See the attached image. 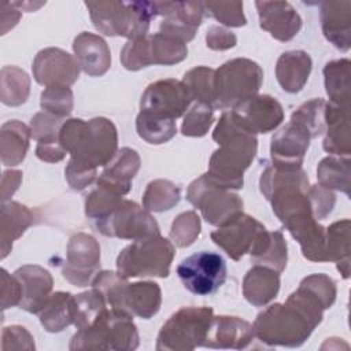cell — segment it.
I'll list each match as a JSON object with an SVG mask.
<instances>
[{"mask_svg":"<svg viewBox=\"0 0 351 351\" xmlns=\"http://www.w3.org/2000/svg\"><path fill=\"white\" fill-rule=\"evenodd\" d=\"M325 107L326 101L324 99H313L303 103L291 115V122L302 126L311 138L321 136L326 130L325 122Z\"/></svg>","mask_w":351,"mask_h":351,"instance_id":"cell-44","label":"cell"},{"mask_svg":"<svg viewBox=\"0 0 351 351\" xmlns=\"http://www.w3.org/2000/svg\"><path fill=\"white\" fill-rule=\"evenodd\" d=\"M71 302L73 295L69 292H55L48 298L47 303L38 313L40 322L47 332H62L66 326L73 324Z\"/></svg>","mask_w":351,"mask_h":351,"instance_id":"cell-33","label":"cell"},{"mask_svg":"<svg viewBox=\"0 0 351 351\" xmlns=\"http://www.w3.org/2000/svg\"><path fill=\"white\" fill-rule=\"evenodd\" d=\"M255 337L254 328L250 322L229 315H218L211 319L204 347L211 348H247Z\"/></svg>","mask_w":351,"mask_h":351,"instance_id":"cell-23","label":"cell"},{"mask_svg":"<svg viewBox=\"0 0 351 351\" xmlns=\"http://www.w3.org/2000/svg\"><path fill=\"white\" fill-rule=\"evenodd\" d=\"M317 178L321 186L336 189L350 196V159L328 156L317 167Z\"/></svg>","mask_w":351,"mask_h":351,"instance_id":"cell-36","label":"cell"},{"mask_svg":"<svg viewBox=\"0 0 351 351\" xmlns=\"http://www.w3.org/2000/svg\"><path fill=\"white\" fill-rule=\"evenodd\" d=\"M30 137V129L16 119L1 126V162L4 166H15L25 159Z\"/></svg>","mask_w":351,"mask_h":351,"instance_id":"cell-32","label":"cell"},{"mask_svg":"<svg viewBox=\"0 0 351 351\" xmlns=\"http://www.w3.org/2000/svg\"><path fill=\"white\" fill-rule=\"evenodd\" d=\"M278 289L280 273L259 265L250 269L243 281L244 298L256 307H262L273 300Z\"/></svg>","mask_w":351,"mask_h":351,"instance_id":"cell-29","label":"cell"},{"mask_svg":"<svg viewBox=\"0 0 351 351\" xmlns=\"http://www.w3.org/2000/svg\"><path fill=\"white\" fill-rule=\"evenodd\" d=\"M350 229L348 218L336 221L325 229L324 262H336L344 278L350 274Z\"/></svg>","mask_w":351,"mask_h":351,"instance_id":"cell-30","label":"cell"},{"mask_svg":"<svg viewBox=\"0 0 351 351\" xmlns=\"http://www.w3.org/2000/svg\"><path fill=\"white\" fill-rule=\"evenodd\" d=\"M203 4L204 11L225 26L240 27L247 23L243 12V1H207Z\"/></svg>","mask_w":351,"mask_h":351,"instance_id":"cell-49","label":"cell"},{"mask_svg":"<svg viewBox=\"0 0 351 351\" xmlns=\"http://www.w3.org/2000/svg\"><path fill=\"white\" fill-rule=\"evenodd\" d=\"M93 26L106 36L129 40L147 36L149 23L158 16L155 1H86Z\"/></svg>","mask_w":351,"mask_h":351,"instance_id":"cell-5","label":"cell"},{"mask_svg":"<svg viewBox=\"0 0 351 351\" xmlns=\"http://www.w3.org/2000/svg\"><path fill=\"white\" fill-rule=\"evenodd\" d=\"M214 121V108L204 103H196L184 117L181 133L189 137L204 136Z\"/></svg>","mask_w":351,"mask_h":351,"instance_id":"cell-46","label":"cell"},{"mask_svg":"<svg viewBox=\"0 0 351 351\" xmlns=\"http://www.w3.org/2000/svg\"><path fill=\"white\" fill-rule=\"evenodd\" d=\"M350 106H339L326 103L325 122L326 136L324 138V149L339 156H348L351 152L350 136Z\"/></svg>","mask_w":351,"mask_h":351,"instance_id":"cell-26","label":"cell"},{"mask_svg":"<svg viewBox=\"0 0 351 351\" xmlns=\"http://www.w3.org/2000/svg\"><path fill=\"white\" fill-rule=\"evenodd\" d=\"M324 310L322 302L299 284L284 304L274 303L256 315L254 333L269 346L299 347L322 321Z\"/></svg>","mask_w":351,"mask_h":351,"instance_id":"cell-3","label":"cell"},{"mask_svg":"<svg viewBox=\"0 0 351 351\" xmlns=\"http://www.w3.org/2000/svg\"><path fill=\"white\" fill-rule=\"evenodd\" d=\"M140 169V158L132 148H121L114 158L106 165L103 173L97 178L115 188L119 193L126 195L132 188V180Z\"/></svg>","mask_w":351,"mask_h":351,"instance_id":"cell-28","label":"cell"},{"mask_svg":"<svg viewBox=\"0 0 351 351\" xmlns=\"http://www.w3.org/2000/svg\"><path fill=\"white\" fill-rule=\"evenodd\" d=\"M137 134L148 144H163L171 140L177 133L176 119L163 118L140 111L136 118Z\"/></svg>","mask_w":351,"mask_h":351,"instance_id":"cell-38","label":"cell"},{"mask_svg":"<svg viewBox=\"0 0 351 351\" xmlns=\"http://www.w3.org/2000/svg\"><path fill=\"white\" fill-rule=\"evenodd\" d=\"M30 80L27 74L15 67L7 66L1 70V101L7 106H19L29 96Z\"/></svg>","mask_w":351,"mask_h":351,"instance_id":"cell-43","label":"cell"},{"mask_svg":"<svg viewBox=\"0 0 351 351\" xmlns=\"http://www.w3.org/2000/svg\"><path fill=\"white\" fill-rule=\"evenodd\" d=\"M214 74L215 70L206 66H197L184 74L182 84L186 86L192 100L204 103L215 110Z\"/></svg>","mask_w":351,"mask_h":351,"instance_id":"cell-40","label":"cell"},{"mask_svg":"<svg viewBox=\"0 0 351 351\" xmlns=\"http://www.w3.org/2000/svg\"><path fill=\"white\" fill-rule=\"evenodd\" d=\"M180 202V188L167 180H155L147 185L143 206L148 211L162 213Z\"/></svg>","mask_w":351,"mask_h":351,"instance_id":"cell-42","label":"cell"},{"mask_svg":"<svg viewBox=\"0 0 351 351\" xmlns=\"http://www.w3.org/2000/svg\"><path fill=\"white\" fill-rule=\"evenodd\" d=\"M63 118L51 112H37L30 122V134L37 144H56L60 143L59 134L63 125Z\"/></svg>","mask_w":351,"mask_h":351,"instance_id":"cell-45","label":"cell"},{"mask_svg":"<svg viewBox=\"0 0 351 351\" xmlns=\"http://www.w3.org/2000/svg\"><path fill=\"white\" fill-rule=\"evenodd\" d=\"M310 140L311 137L302 126L289 121L271 137V165L281 170L302 169Z\"/></svg>","mask_w":351,"mask_h":351,"instance_id":"cell-20","label":"cell"},{"mask_svg":"<svg viewBox=\"0 0 351 351\" xmlns=\"http://www.w3.org/2000/svg\"><path fill=\"white\" fill-rule=\"evenodd\" d=\"M34 214L16 202L1 204V258H5L12 248V241L18 239L32 223Z\"/></svg>","mask_w":351,"mask_h":351,"instance_id":"cell-31","label":"cell"},{"mask_svg":"<svg viewBox=\"0 0 351 351\" xmlns=\"http://www.w3.org/2000/svg\"><path fill=\"white\" fill-rule=\"evenodd\" d=\"M234 121L252 134L269 133L284 119L281 104L269 95H255L230 108Z\"/></svg>","mask_w":351,"mask_h":351,"instance_id":"cell-16","label":"cell"},{"mask_svg":"<svg viewBox=\"0 0 351 351\" xmlns=\"http://www.w3.org/2000/svg\"><path fill=\"white\" fill-rule=\"evenodd\" d=\"M67 151L62 147L60 143L56 144H37L36 148V155L38 159L44 160V162H59L66 156Z\"/></svg>","mask_w":351,"mask_h":351,"instance_id":"cell-54","label":"cell"},{"mask_svg":"<svg viewBox=\"0 0 351 351\" xmlns=\"http://www.w3.org/2000/svg\"><path fill=\"white\" fill-rule=\"evenodd\" d=\"M121 62L126 70H140L143 67L151 66L149 49H148V36L134 40H128L121 51Z\"/></svg>","mask_w":351,"mask_h":351,"instance_id":"cell-50","label":"cell"},{"mask_svg":"<svg viewBox=\"0 0 351 351\" xmlns=\"http://www.w3.org/2000/svg\"><path fill=\"white\" fill-rule=\"evenodd\" d=\"M307 196L317 221L325 218L332 211L336 202L335 193L330 189H326L321 185H310Z\"/></svg>","mask_w":351,"mask_h":351,"instance_id":"cell-51","label":"cell"},{"mask_svg":"<svg viewBox=\"0 0 351 351\" xmlns=\"http://www.w3.org/2000/svg\"><path fill=\"white\" fill-rule=\"evenodd\" d=\"M122 193H119L111 185L96 181V186L89 192L85 199V214L93 221L101 219L108 215L123 199Z\"/></svg>","mask_w":351,"mask_h":351,"instance_id":"cell-41","label":"cell"},{"mask_svg":"<svg viewBox=\"0 0 351 351\" xmlns=\"http://www.w3.org/2000/svg\"><path fill=\"white\" fill-rule=\"evenodd\" d=\"M325 89L329 101L339 106H350V60H332L324 67Z\"/></svg>","mask_w":351,"mask_h":351,"instance_id":"cell-35","label":"cell"},{"mask_svg":"<svg viewBox=\"0 0 351 351\" xmlns=\"http://www.w3.org/2000/svg\"><path fill=\"white\" fill-rule=\"evenodd\" d=\"M319 18L324 36L337 49H350L351 36V1H322L319 3Z\"/></svg>","mask_w":351,"mask_h":351,"instance_id":"cell-24","label":"cell"},{"mask_svg":"<svg viewBox=\"0 0 351 351\" xmlns=\"http://www.w3.org/2000/svg\"><path fill=\"white\" fill-rule=\"evenodd\" d=\"M92 287L103 295L110 307L123 310L130 315L148 319L160 308L162 292L152 281L129 284L118 271L103 270L96 274Z\"/></svg>","mask_w":351,"mask_h":351,"instance_id":"cell-6","label":"cell"},{"mask_svg":"<svg viewBox=\"0 0 351 351\" xmlns=\"http://www.w3.org/2000/svg\"><path fill=\"white\" fill-rule=\"evenodd\" d=\"M200 233V218L195 211H185L180 214L171 225L170 239L177 247L191 245Z\"/></svg>","mask_w":351,"mask_h":351,"instance_id":"cell-47","label":"cell"},{"mask_svg":"<svg viewBox=\"0 0 351 351\" xmlns=\"http://www.w3.org/2000/svg\"><path fill=\"white\" fill-rule=\"evenodd\" d=\"M148 49L151 64H176L188 55L186 43L162 32L148 36Z\"/></svg>","mask_w":351,"mask_h":351,"instance_id":"cell-34","label":"cell"},{"mask_svg":"<svg viewBox=\"0 0 351 351\" xmlns=\"http://www.w3.org/2000/svg\"><path fill=\"white\" fill-rule=\"evenodd\" d=\"M225 259L211 251H199L184 258L177 266V274L189 292L200 296L217 292L226 280Z\"/></svg>","mask_w":351,"mask_h":351,"instance_id":"cell-12","label":"cell"},{"mask_svg":"<svg viewBox=\"0 0 351 351\" xmlns=\"http://www.w3.org/2000/svg\"><path fill=\"white\" fill-rule=\"evenodd\" d=\"M262 82L263 71L256 62L247 58L225 62L214 74L215 110L233 108L258 95Z\"/></svg>","mask_w":351,"mask_h":351,"instance_id":"cell-9","label":"cell"},{"mask_svg":"<svg viewBox=\"0 0 351 351\" xmlns=\"http://www.w3.org/2000/svg\"><path fill=\"white\" fill-rule=\"evenodd\" d=\"M287 243L280 230L269 232L263 244L251 255L254 265L265 266L281 273L287 266Z\"/></svg>","mask_w":351,"mask_h":351,"instance_id":"cell-39","label":"cell"},{"mask_svg":"<svg viewBox=\"0 0 351 351\" xmlns=\"http://www.w3.org/2000/svg\"><path fill=\"white\" fill-rule=\"evenodd\" d=\"M95 226L104 236L129 239L133 241L160 234L159 226L148 210L126 199L108 215L95 221Z\"/></svg>","mask_w":351,"mask_h":351,"instance_id":"cell-13","label":"cell"},{"mask_svg":"<svg viewBox=\"0 0 351 351\" xmlns=\"http://www.w3.org/2000/svg\"><path fill=\"white\" fill-rule=\"evenodd\" d=\"M138 346L133 315L123 310L106 308L88 328L78 329L71 337L70 350H134Z\"/></svg>","mask_w":351,"mask_h":351,"instance_id":"cell-7","label":"cell"},{"mask_svg":"<svg viewBox=\"0 0 351 351\" xmlns=\"http://www.w3.org/2000/svg\"><path fill=\"white\" fill-rule=\"evenodd\" d=\"M41 108L56 117L64 118L73 110V92L69 86H49L41 93Z\"/></svg>","mask_w":351,"mask_h":351,"instance_id":"cell-48","label":"cell"},{"mask_svg":"<svg viewBox=\"0 0 351 351\" xmlns=\"http://www.w3.org/2000/svg\"><path fill=\"white\" fill-rule=\"evenodd\" d=\"M100 267V247L96 239L86 233L71 236L67 244V259L63 277L75 287L92 284Z\"/></svg>","mask_w":351,"mask_h":351,"instance_id":"cell-15","label":"cell"},{"mask_svg":"<svg viewBox=\"0 0 351 351\" xmlns=\"http://www.w3.org/2000/svg\"><path fill=\"white\" fill-rule=\"evenodd\" d=\"M174 245L160 234L134 240L117 258V271L123 277H167L174 258Z\"/></svg>","mask_w":351,"mask_h":351,"instance_id":"cell-8","label":"cell"},{"mask_svg":"<svg viewBox=\"0 0 351 351\" xmlns=\"http://www.w3.org/2000/svg\"><path fill=\"white\" fill-rule=\"evenodd\" d=\"M107 303L103 295L92 288L90 291L82 292L77 296H73L71 302V314L73 324L77 329H84L90 326L107 308Z\"/></svg>","mask_w":351,"mask_h":351,"instance_id":"cell-37","label":"cell"},{"mask_svg":"<svg viewBox=\"0 0 351 351\" xmlns=\"http://www.w3.org/2000/svg\"><path fill=\"white\" fill-rule=\"evenodd\" d=\"M186 199L210 225L218 228L243 213L241 197L213 184L204 174L189 184Z\"/></svg>","mask_w":351,"mask_h":351,"instance_id":"cell-11","label":"cell"},{"mask_svg":"<svg viewBox=\"0 0 351 351\" xmlns=\"http://www.w3.org/2000/svg\"><path fill=\"white\" fill-rule=\"evenodd\" d=\"M259 186L277 218L300 244L303 256L313 262H324L325 228L313 214L307 196L308 177L303 169L281 170L269 165L262 171Z\"/></svg>","mask_w":351,"mask_h":351,"instance_id":"cell-1","label":"cell"},{"mask_svg":"<svg viewBox=\"0 0 351 351\" xmlns=\"http://www.w3.org/2000/svg\"><path fill=\"white\" fill-rule=\"evenodd\" d=\"M211 319V307L180 308L163 324L156 350H193L203 346Z\"/></svg>","mask_w":351,"mask_h":351,"instance_id":"cell-10","label":"cell"},{"mask_svg":"<svg viewBox=\"0 0 351 351\" xmlns=\"http://www.w3.org/2000/svg\"><path fill=\"white\" fill-rule=\"evenodd\" d=\"M265 230L266 228L259 221L241 213L214 230L211 240L233 261H239L244 254L251 251L255 241Z\"/></svg>","mask_w":351,"mask_h":351,"instance_id":"cell-18","label":"cell"},{"mask_svg":"<svg viewBox=\"0 0 351 351\" xmlns=\"http://www.w3.org/2000/svg\"><path fill=\"white\" fill-rule=\"evenodd\" d=\"M21 284L19 307L27 313L41 311L51 296L53 280L48 270L36 265H25L14 271Z\"/></svg>","mask_w":351,"mask_h":351,"instance_id":"cell-22","label":"cell"},{"mask_svg":"<svg viewBox=\"0 0 351 351\" xmlns=\"http://www.w3.org/2000/svg\"><path fill=\"white\" fill-rule=\"evenodd\" d=\"M213 140L219 148L213 152L204 176L213 184L229 191L243 188L244 170L256 154V136L243 129L230 111H225L213 132Z\"/></svg>","mask_w":351,"mask_h":351,"instance_id":"cell-4","label":"cell"},{"mask_svg":"<svg viewBox=\"0 0 351 351\" xmlns=\"http://www.w3.org/2000/svg\"><path fill=\"white\" fill-rule=\"evenodd\" d=\"M33 77L45 88L70 86L78 80L80 66L77 60L63 49H41L33 60Z\"/></svg>","mask_w":351,"mask_h":351,"instance_id":"cell-19","label":"cell"},{"mask_svg":"<svg viewBox=\"0 0 351 351\" xmlns=\"http://www.w3.org/2000/svg\"><path fill=\"white\" fill-rule=\"evenodd\" d=\"M59 140L70 154L66 166V180L73 189L89 186L99 166H106L117 154L118 134L114 123L107 118H93L88 122L71 118L63 122Z\"/></svg>","mask_w":351,"mask_h":351,"instance_id":"cell-2","label":"cell"},{"mask_svg":"<svg viewBox=\"0 0 351 351\" xmlns=\"http://www.w3.org/2000/svg\"><path fill=\"white\" fill-rule=\"evenodd\" d=\"M78 66L90 77L103 75L111 64V55L107 43L97 34L82 32L73 43Z\"/></svg>","mask_w":351,"mask_h":351,"instance_id":"cell-25","label":"cell"},{"mask_svg":"<svg viewBox=\"0 0 351 351\" xmlns=\"http://www.w3.org/2000/svg\"><path fill=\"white\" fill-rule=\"evenodd\" d=\"M21 302V284L12 274L10 276L5 269H1V306L8 308L10 306H18Z\"/></svg>","mask_w":351,"mask_h":351,"instance_id":"cell-52","label":"cell"},{"mask_svg":"<svg viewBox=\"0 0 351 351\" xmlns=\"http://www.w3.org/2000/svg\"><path fill=\"white\" fill-rule=\"evenodd\" d=\"M206 43H207V47L211 49L223 51V49L233 48L237 43V38L232 32H229L221 26H211L207 30Z\"/></svg>","mask_w":351,"mask_h":351,"instance_id":"cell-53","label":"cell"},{"mask_svg":"<svg viewBox=\"0 0 351 351\" xmlns=\"http://www.w3.org/2000/svg\"><path fill=\"white\" fill-rule=\"evenodd\" d=\"M155 5L158 15L163 16L159 32L184 43L195 37L206 12L202 1H155Z\"/></svg>","mask_w":351,"mask_h":351,"instance_id":"cell-17","label":"cell"},{"mask_svg":"<svg viewBox=\"0 0 351 351\" xmlns=\"http://www.w3.org/2000/svg\"><path fill=\"white\" fill-rule=\"evenodd\" d=\"M191 101L192 97L182 81L166 78L145 88L140 100V111L177 119L186 112Z\"/></svg>","mask_w":351,"mask_h":351,"instance_id":"cell-14","label":"cell"},{"mask_svg":"<svg viewBox=\"0 0 351 351\" xmlns=\"http://www.w3.org/2000/svg\"><path fill=\"white\" fill-rule=\"evenodd\" d=\"M259 25L278 41L292 40L302 27V18L288 1H255Z\"/></svg>","mask_w":351,"mask_h":351,"instance_id":"cell-21","label":"cell"},{"mask_svg":"<svg viewBox=\"0 0 351 351\" xmlns=\"http://www.w3.org/2000/svg\"><path fill=\"white\" fill-rule=\"evenodd\" d=\"M311 58L304 51L284 52L276 66V77L285 92L296 93L306 85L311 71Z\"/></svg>","mask_w":351,"mask_h":351,"instance_id":"cell-27","label":"cell"}]
</instances>
